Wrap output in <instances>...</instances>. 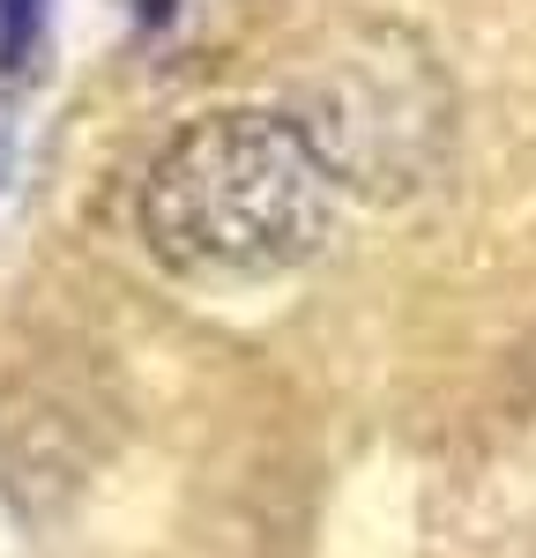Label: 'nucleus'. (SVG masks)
<instances>
[{"label": "nucleus", "mask_w": 536, "mask_h": 558, "mask_svg": "<svg viewBox=\"0 0 536 558\" xmlns=\"http://www.w3.org/2000/svg\"><path fill=\"white\" fill-rule=\"evenodd\" d=\"M0 172H8V97H0Z\"/></svg>", "instance_id": "obj_3"}, {"label": "nucleus", "mask_w": 536, "mask_h": 558, "mask_svg": "<svg viewBox=\"0 0 536 558\" xmlns=\"http://www.w3.org/2000/svg\"><path fill=\"white\" fill-rule=\"evenodd\" d=\"M45 8L52 0H0V83H15L45 45Z\"/></svg>", "instance_id": "obj_2"}, {"label": "nucleus", "mask_w": 536, "mask_h": 558, "mask_svg": "<svg viewBox=\"0 0 536 558\" xmlns=\"http://www.w3.org/2000/svg\"><path fill=\"white\" fill-rule=\"evenodd\" d=\"M336 165L306 120L283 112H202L165 142L142 186V239L179 276H283L320 254L336 223Z\"/></svg>", "instance_id": "obj_1"}]
</instances>
